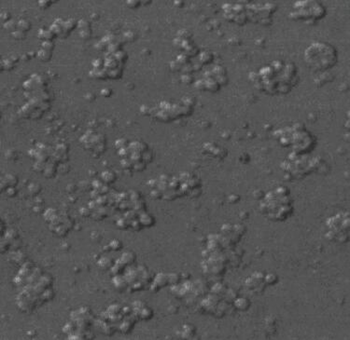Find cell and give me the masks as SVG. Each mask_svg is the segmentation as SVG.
Here are the masks:
<instances>
[{"instance_id":"1","label":"cell","mask_w":350,"mask_h":340,"mask_svg":"<svg viewBox=\"0 0 350 340\" xmlns=\"http://www.w3.org/2000/svg\"><path fill=\"white\" fill-rule=\"evenodd\" d=\"M249 76L257 89L271 95L287 94L299 81L296 65L280 60L272 62Z\"/></svg>"},{"instance_id":"2","label":"cell","mask_w":350,"mask_h":340,"mask_svg":"<svg viewBox=\"0 0 350 340\" xmlns=\"http://www.w3.org/2000/svg\"><path fill=\"white\" fill-rule=\"evenodd\" d=\"M262 214L268 219L284 221L293 214V201L289 188L276 187L269 191L260 203Z\"/></svg>"},{"instance_id":"3","label":"cell","mask_w":350,"mask_h":340,"mask_svg":"<svg viewBox=\"0 0 350 340\" xmlns=\"http://www.w3.org/2000/svg\"><path fill=\"white\" fill-rule=\"evenodd\" d=\"M304 61L312 70L327 71L336 65L338 52L330 43L314 42L305 49Z\"/></svg>"},{"instance_id":"4","label":"cell","mask_w":350,"mask_h":340,"mask_svg":"<svg viewBox=\"0 0 350 340\" xmlns=\"http://www.w3.org/2000/svg\"><path fill=\"white\" fill-rule=\"evenodd\" d=\"M280 133H276L278 135V140L283 145L291 146L297 155H304L305 153L311 152L316 145V140L305 129L304 125L296 124L291 127H288L286 129L279 131Z\"/></svg>"},{"instance_id":"5","label":"cell","mask_w":350,"mask_h":340,"mask_svg":"<svg viewBox=\"0 0 350 340\" xmlns=\"http://www.w3.org/2000/svg\"><path fill=\"white\" fill-rule=\"evenodd\" d=\"M326 8L319 1H298L294 3L289 18L307 24H314L326 16Z\"/></svg>"},{"instance_id":"6","label":"cell","mask_w":350,"mask_h":340,"mask_svg":"<svg viewBox=\"0 0 350 340\" xmlns=\"http://www.w3.org/2000/svg\"><path fill=\"white\" fill-rule=\"evenodd\" d=\"M328 239L338 242L345 243L349 238V214L347 211L339 213L330 217L326 222Z\"/></svg>"},{"instance_id":"7","label":"cell","mask_w":350,"mask_h":340,"mask_svg":"<svg viewBox=\"0 0 350 340\" xmlns=\"http://www.w3.org/2000/svg\"><path fill=\"white\" fill-rule=\"evenodd\" d=\"M277 6L273 3H266L262 5L246 6V17L250 22L268 25L272 23V17L276 10Z\"/></svg>"},{"instance_id":"8","label":"cell","mask_w":350,"mask_h":340,"mask_svg":"<svg viewBox=\"0 0 350 340\" xmlns=\"http://www.w3.org/2000/svg\"><path fill=\"white\" fill-rule=\"evenodd\" d=\"M224 17L228 21L238 24H245L247 21L246 10L245 6L226 4L223 6Z\"/></svg>"},{"instance_id":"9","label":"cell","mask_w":350,"mask_h":340,"mask_svg":"<svg viewBox=\"0 0 350 340\" xmlns=\"http://www.w3.org/2000/svg\"><path fill=\"white\" fill-rule=\"evenodd\" d=\"M52 51H48L45 49H40L39 51H37V57L42 61V62H49L52 58Z\"/></svg>"},{"instance_id":"10","label":"cell","mask_w":350,"mask_h":340,"mask_svg":"<svg viewBox=\"0 0 350 340\" xmlns=\"http://www.w3.org/2000/svg\"><path fill=\"white\" fill-rule=\"evenodd\" d=\"M17 29L26 33L31 29V23L26 20H20L17 23Z\"/></svg>"},{"instance_id":"11","label":"cell","mask_w":350,"mask_h":340,"mask_svg":"<svg viewBox=\"0 0 350 340\" xmlns=\"http://www.w3.org/2000/svg\"><path fill=\"white\" fill-rule=\"evenodd\" d=\"M11 36H12V37L14 38V39H17V40H23V39H25V37H26V33H25V32H23V31H20V30H16V31H14V32H12L11 33Z\"/></svg>"},{"instance_id":"12","label":"cell","mask_w":350,"mask_h":340,"mask_svg":"<svg viewBox=\"0 0 350 340\" xmlns=\"http://www.w3.org/2000/svg\"><path fill=\"white\" fill-rule=\"evenodd\" d=\"M4 27H5L6 30L10 31L11 33H12V32H14V31L17 30V23H14L13 21L10 20V21H9L8 23H4Z\"/></svg>"},{"instance_id":"13","label":"cell","mask_w":350,"mask_h":340,"mask_svg":"<svg viewBox=\"0 0 350 340\" xmlns=\"http://www.w3.org/2000/svg\"><path fill=\"white\" fill-rule=\"evenodd\" d=\"M41 49L52 52V50L54 49V45L52 43V41H43L41 44Z\"/></svg>"},{"instance_id":"14","label":"cell","mask_w":350,"mask_h":340,"mask_svg":"<svg viewBox=\"0 0 350 340\" xmlns=\"http://www.w3.org/2000/svg\"><path fill=\"white\" fill-rule=\"evenodd\" d=\"M78 27L80 28V30H84V29H90L91 28V23H89L88 21L84 20V19H82V20L78 22Z\"/></svg>"},{"instance_id":"15","label":"cell","mask_w":350,"mask_h":340,"mask_svg":"<svg viewBox=\"0 0 350 340\" xmlns=\"http://www.w3.org/2000/svg\"><path fill=\"white\" fill-rule=\"evenodd\" d=\"M28 189H29V192L32 195H36V194H39V192L40 191V187H39V185L31 184L29 185Z\"/></svg>"},{"instance_id":"16","label":"cell","mask_w":350,"mask_h":340,"mask_svg":"<svg viewBox=\"0 0 350 340\" xmlns=\"http://www.w3.org/2000/svg\"><path fill=\"white\" fill-rule=\"evenodd\" d=\"M106 174H107V176L103 175V179H104V181H105L106 183H111V182H113L114 180H115V174H114L112 171H106Z\"/></svg>"},{"instance_id":"17","label":"cell","mask_w":350,"mask_h":340,"mask_svg":"<svg viewBox=\"0 0 350 340\" xmlns=\"http://www.w3.org/2000/svg\"><path fill=\"white\" fill-rule=\"evenodd\" d=\"M92 35V31L91 29H84V30H80L79 31V36L81 38H83V39H89Z\"/></svg>"},{"instance_id":"18","label":"cell","mask_w":350,"mask_h":340,"mask_svg":"<svg viewBox=\"0 0 350 340\" xmlns=\"http://www.w3.org/2000/svg\"><path fill=\"white\" fill-rule=\"evenodd\" d=\"M10 18H11V15H10L9 12H8V11H4V12H2V13H1V21L4 23L10 21Z\"/></svg>"},{"instance_id":"19","label":"cell","mask_w":350,"mask_h":340,"mask_svg":"<svg viewBox=\"0 0 350 340\" xmlns=\"http://www.w3.org/2000/svg\"><path fill=\"white\" fill-rule=\"evenodd\" d=\"M13 65H14V62H12L10 59L5 60L4 61V69L5 70H10V69L13 68Z\"/></svg>"},{"instance_id":"20","label":"cell","mask_w":350,"mask_h":340,"mask_svg":"<svg viewBox=\"0 0 350 340\" xmlns=\"http://www.w3.org/2000/svg\"><path fill=\"white\" fill-rule=\"evenodd\" d=\"M140 1H127L126 2V4H127V6H128L129 8H132V9H136V8H137L138 6L140 5Z\"/></svg>"},{"instance_id":"21","label":"cell","mask_w":350,"mask_h":340,"mask_svg":"<svg viewBox=\"0 0 350 340\" xmlns=\"http://www.w3.org/2000/svg\"><path fill=\"white\" fill-rule=\"evenodd\" d=\"M16 193H17V191L14 187H9L7 189V195L9 197H14V196H16Z\"/></svg>"},{"instance_id":"22","label":"cell","mask_w":350,"mask_h":340,"mask_svg":"<svg viewBox=\"0 0 350 340\" xmlns=\"http://www.w3.org/2000/svg\"><path fill=\"white\" fill-rule=\"evenodd\" d=\"M39 6H40V8H42V9H47L48 7H50V6L52 2H50V1H39Z\"/></svg>"},{"instance_id":"23","label":"cell","mask_w":350,"mask_h":340,"mask_svg":"<svg viewBox=\"0 0 350 340\" xmlns=\"http://www.w3.org/2000/svg\"><path fill=\"white\" fill-rule=\"evenodd\" d=\"M94 96H95V95H94L93 93H88V94L86 95V97H85V98H86L88 101H90V100H91L90 98H92V101H93V100L95 99Z\"/></svg>"},{"instance_id":"24","label":"cell","mask_w":350,"mask_h":340,"mask_svg":"<svg viewBox=\"0 0 350 340\" xmlns=\"http://www.w3.org/2000/svg\"><path fill=\"white\" fill-rule=\"evenodd\" d=\"M9 59H10V60H11L12 62H13L14 63H15V62H18L19 60H20V58H19V57H18V56H14V55H13V56H11V57H10V58H9Z\"/></svg>"},{"instance_id":"25","label":"cell","mask_w":350,"mask_h":340,"mask_svg":"<svg viewBox=\"0 0 350 340\" xmlns=\"http://www.w3.org/2000/svg\"><path fill=\"white\" fill-rule=\"evenodd\" d=\"M99 18V15L97 14V13H93L92 15H91V19H93V21H95V20H97V19Z\"/></svg>"}]
</instances>
